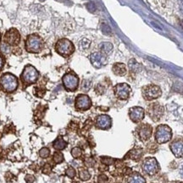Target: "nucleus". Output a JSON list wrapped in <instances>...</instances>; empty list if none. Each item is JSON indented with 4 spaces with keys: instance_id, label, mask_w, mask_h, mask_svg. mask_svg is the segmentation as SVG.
<instances>
[{
    "instance_id": "obj_34",
    "label": "nucleus",
    "mask_w": 183,
    "mask_h": 183,
    "mask_svg": "<svg viewBox=\"0 0 183 183\" xmlns=\"http://www.w3.org/2000/svg\"><path fill=\"white\" fill-rule=\"evenodd\" d=\"M42 171L43 174H46V175H49L52 171V166L50 164H44L42 168Z\"/></svg>"
},
{
    "instance_id": "obj_37",
    "label": "nucleus",
    "mask_w": 183,
    "mask_h": 183,
    "mask_svg": "<svg viewBox=\"0 0 183 183\" xmlns=\"http://www.w3.org/2000/svg\"><path fill=\"white\" fill-rule=\"evenodd\" d=\"M25 181L26 182H35V177L32 175H26L25 177Z\"/></svg>"
},
{
    "instance_id": "obj_30",
    "label": "nucleus",
    "mask_w": 183,
    "mask_h": 183,
    "mask_svg": "<svg viewBox=\"0 0 183 183\" xmlns=\"http://www.w3.org/2000/svg\"><path fill=\"white\" fill-rule=\"evenodd\" d=\"M49 154H50V150L48 149V148H42L39 151V156L41 158H43V159L48 158V156H49Z\"/></svg>"
},
{
    "instance_id": "obj_6",
    "label": "nucleus",
    "mask_w": 183,
    "mask_h": 183,
    "mask_svg": "<svg viewBox=\"0 0 183 183\" xmlns=\"http://www.w3.org/2000/svg\"><path fill=\"white\" fill-rule=\"evenodd\" d=\"M63 85L69 91H75L79 85V78L73 72H69L63 76Z\"/></svg>"
},
{
    "instance_id": "obj_13",
    "label": "nucleus",
    "mask_w": 183,
    "mask_h": 183,
    "mask_svg": "<svg viewBox=\"0 0 183 183\" xmlns=\"http://www.w3.org/2000/svg\"><path fill=\"white\" fill-rule=\"evenodd\" d=\"M89 58L92 65L96 68H100L106 65L107 58L105 55L102 52H93L90 55Z\"/></svg>"
},
{
    "instance_id": "obj_28",
    "label": "nucleus",
    "mask_w": 183,
    "mask_h": 183,
    "mask_svg": "<svg viewBox=\"0 0 183 183\" xmlns=\"http://www.w3.org/2000/svg\"><path fill=\"white\" fill-rule=\"evenodd\" d=\"M101 162L104 165H111V164H114L116 161H115V160L113 158L104 156V157H101Z\"/></svg>"
},
{
    "instance_id": "obj_29",
    "label": "nucleus",
    "mask_w": 183,
    "mask_h": 183,
    "mask_svg": "<svg viewBox=\"0 0 183 183\" xmlns=\"http://www.w3.org/2000/svg\"><path fill=\"white\" fill-rule=\"evenodd\" d=\"M101 30H102V32H103L104 35H107V36H109V35L112 34L111 28H110L107 24H105V23H103V24L101 25Z\"/></svg>"
},
{
    "instance_id": "obj_12",
    "label": "nucleus",
    "mask_w": 183,
    "mask_h": 183,
    "mask_svg": "<svg viewBox=\"0 0 183 183\" xmlns=\"http://www.w3.org/2000/svg\"><path fill=\"white\" fill-rule=\"evenodd\" d=\"M75 106L79 111H87L92 106V100L87 95H79L76 98Z\"/></svg>"
},
{
    "instance_id": "obj_16",
    "label": "nucleus",
    "mask_w": 183,
    "mask_h": 183,
    "mask_svg": "<svg viewBox=\"0 0 183 183\" xmlns=\"http://www.w3.org/2000/svg\"><path fill=\"white\" fill-rule=\"evenodd\" d=\"M112 124V120L110 118V116L108 115H100L97 117L96 119V126L97 127L103 129V130H106L109 129Z\"/></svg>"
},
{
    "instance_id": "obj_17",
    "label": "nucleus",
    "mask_w": 183,
    "mask_h": 183,
    "mask_svg": "<svg viewBox=\"0 0 183 183\" xmlns=\"http://www.w3.org/2000/svg\"><path fill=\"white\" fill-rule=\"evenodd\" d=\"M152 132H153V128L151 126L148 124H143L138 128V136L142 140L146 141L148 138H150Z\"/></svg>"
},
{
    "instance_id": "obj_9",
    "label": "nucleus",
    "mask_w": 183,
    "mask_h": 183,
    "mask_svg": "<svg viewBox=\"0 0 183 183\" xmlns=\"http://www.w3.org/2000/svg\"><path fill=\"white\" fill-rule=\"evenodd\" d=\"M143 170L149 175L158 173L159 170V163L154 158H147L143 163Z\"/></svg>"
},
{
    "instance_id": "obj_31",
    "label": "nucleus",
    "mask_w": 183,
    "mask_h": 183,
    "mask_svg": "<svg viewBox=\"0 0 183 183\" xmlns=\"http://www.w3.org/2000/svg\"><path fill=\"white\" fill-rule=\"evenodd\" d=\"M65 175H67L68 177H70V179H73L76 176V170L73 167L70 166V167H68L67 170L65 171Z\"/></svg>"
},
{
    "instance_id": "obj_18",
    "label": "nucleus",
    "mask_w": 183,
    "mask_h": 183,
    "mask_svg": "<svg viewBox=\"0 0 183 183\" xmlns=\"http://www.w3.org/2000/svg\"><path fill=\"white\" fill-rule=\"evenodd\" d=\"M112 70H113V73L118 76H124L126 74L125 65L124 63H115L113 67H112Z\"/></svg>"
},
{
    "instance_id": "obj_38",
    "label": "nucleus",
    "mask_w": 183,
    "mask_h": 183,
    "mask_svg": "<svg viewBox=\"0 0 183 183\" xmlns=\"http://www.w3.org/2000/svg\"><path fill=\"white\" fill-rule=\"evenodd\" d=\"M3 64H4V59L3 58V56L0 54V70L3 68Z\"/></svg>"
},
{
    "instance_id": "obj_41",
    "label": "nucleus",
    "mask_w": 183,
    "mask_h": 183,
    "mask_svg": "<svg viewBox=\"0 0 183 183\" xmlns=\"http://www.w3.org/2000/svg\"><path fill=\"white\" fill-rule=\"evenodd\" d=\"M39 1H41V2H44L45 0H39Z\"/></svg>"
},
{
    "instance_id": "obj_42",
    "label": "nucleus",
    "mask_w": 183,
    "mask_h": 183,
    "mask_svg": "<svg viewBox=\"0 0 183 183\" xmlns=\"http://www.w3.org/2000/svg\"><path fill=\"white\" fill-rule=\"evenodd\" d=\"M0 41H1V34H0Z\"/></svg>"
},
{
    "instance_id": "obj_3",
    "label": "nucleus",
    "mask_w": 183,
    "mask_h": 183,
    "mask_svg": "<svg viewBox=\"0 0 183 183\" xmlns=\"http://www.w3.org/2000/svg\"><path fill=\"white\" fill-rule=\"evenodd\" d=\"M55 50L59 55H61L65 58H67L74 52L75 47L70 40L63 38L58 40L57 41V43L55 45Z\"/></svg>"
},
{
    "instance_id": "obj_40",
    "label": "nucleus",
    "mask_w": 183,
    "mask_h": 183,
    "mask_svg": "<svg viewBox=\"0 0 183 183\" xmlns=\"http://www.w3.org/2000/svg\"><path fill=\"white\" fill-rule=\"evenodd\" d=\"M56 1H58V2H64L65 0H56Z\"/></svg>"
},
{
    "instance_id": "obj_14",
    "label": "nucleus",
    "mask_w": 183,
    "mask_h": 183,
    "mask_svg": "<svg viewBox=\"0 0 183 183\" xmlns=\"http://www.w3.org/2000/svg\"><path fill=\"white\" fill-rule=\"evenodd\" d=\"M174 155L177 158L183 157V138H177L170 144V146Z\"/></svg>"
},
{
    "instance_id": "obj_4",
    "label": "nucleus",
    "mask_w": 183,
    "mask_h": 183,
    "mask_svg": "<svg viewBox=\"0 0 183 183\" xmlns=\"http://www.w3.org/2000/svg\"><path fill=\"white\" fill-rule=\"evenodd\" d=\"M20 78L25 85H31L34 84L38 81L39 78V73L38 71L31 65H27L26 66L21 75Z\"/></svg>"
},
{
    "instance_id": "obj_11",
    "label": "nucleus",
    "mask_w": 183,
    "mask_h": 183,
    "mask_svg": "<svg viewBox=\"0 0 183 183\" xmlns=\"http://www.w3.org/2000/svg\"><path fill=\"white\" fill-rule=\"evenodd\" d=\"M115 95L116 96L120 99V100H126L130 96V93H131V87L129 86L127 84H118L116 85L115 88Z\"/></svg>"
},
{
    "instance_id": "obj_23",
    "label": "nucleus",
    "mask_w": 183,
    "mask_h": 183,
    "mask_svg": "<svg viewBox=\"0 0 183 183\" xmlns=\"http://www.w3.org/2000/svg\"><path fill=\"white\" fill-rule=\"evenodd\" d=\"M99 49H100L102 53L109 54L113 50V45L110 42H102L99 45Z\"/></svg>"
},
{
    "instance_id": "obj_7",
    "label": "nucleus",
    "mask_w": 183,
    "mask_h": 183,
    "mask_svg": "<svg viewBox=\"0 0 183 183\" xmlns=\"http://www.w3.org/2000/svg\"><path fill=\"white\" fill-rule=\"evenodd\" d=\"M148 114L153 121L157 122L164 115V107L159 103H152L148 106Z\"/></svg>"
},
{
    "instance_id": "obj_43",
    "label": "nucleus",
    "mask_w": 183,
    "mask_h": 183,
    "mask_svg": "<svg viewBox=\"0 0 183 183\" xmlns=\"http://www.w3.org/2000/svg\"><path fill=\"white\" fill-rule=\"evenodd\" d=\"M0 138H1V133H0Z\"/></svg>"
},
{
    "instance_id": "obj_19",
    "label": "nucleus",
    "mask_w": 183,
    "mask_h": 183,
    "mask_svg": "<svg viewBox=\"0 0 183 183\" xmlns=\"http://www.w3.org/2000/svg\"><path fill=\"white\" fill-rule=\"evenodd\" d=\"M143 154V150L142 149H134L132 150H131L128 154H126L125 157H129L130 159L133 160H139Z\"/></svg>"
},
{
    "instance_id": "obj_32",
    "label": "nucleus",
    "mask_w": 183,
    "mask_h": 183,
    "mask_svg": "<svg viewBox=\"0 0 183 183\" xmlns=\"http://www.w3.org/2000/svg\"><path fill=\"white\" fill-rule=\"evenodd\" d=\"M92 86V82L90 80H84L82 82V85H81V89L84 90V91H87L90 89V88Z\"/></svg>"
},
{
    "instance_id": "obj_15",
    "label": "nucleus",
    "mask_w": 183,
    "mask_h": 183,
    "mask_svg": "<svg viewBox=\"0 0 183 183\" xmlns=\"http://www.w3.org/2000/svg\"><path fill=\"white\" fill-rule=\"evenodd\" d=\"M144 110L142 107L139 106H134L132 107L129 111V116L132 122H139L144 118Z\"/></svg>"
},
{
    "instance_id": "obj_10",
    "label": "nucleus",
    "mask_w": 183,
    "mask_h": 183,
    "mask_svg": "<svg viewBox=\"0 0 183 183\" xmlns=\"http://www.w3.org/2000/svg\"><path fill=\"white\" fill-rule=\"evenodd\" d=\"M143 95L146 100H152L154 99H157L162 95V91L160 88L157 85H148L143 89Z\"/></svg>"
},
{
    "instance_id": "obj_27",
    "label": "nucleus",
    "mask_w": 183,
    "mask_h": 183,
    "mask_svg": "<svg viewBox=\"0 0 183 183\" xmlns=\"http://www.w3.org/2000/svg\"><path fill=\"white\" fill-rule=\"evenodd\" d=\"M82 154V150L81 149H80L79 147H75L71 149V155L75 158V159H77V158H80Z\"/></svg>"
},
{
    "instance_id": "obj_1",
    "label": "nucleus",
    "mask_w": 183,
    "mask_h": 183,
    "mask_svg": "<svg viewBox=\"0 0 183 183\" xmlns=\"http://www.w3.org/2000/svg\"><path fill=\"white\" fill-rule=\"evenodd\" d=\"M18 85L17 78L10 73H6L0 78V85L5 92H14L18 88Z\"/></svg>"
},
{
    "instance_id": "obj_5",
    "label": "nucleus",
    "mask_w": 183,
    "mask_h": 183,
    "mask_svg": "<svg viewBox=\"0 0 183 183\" xmlns=\"http://www.w3.org/2000/svg\"><path fill=\"white\" fill-rule=\"evenodd\" d=\"M172 132L171 128L167 125H159L155 133V140L158 144H165L171 139Z\"/></svg>"
},
{
    "instance_id": "obj_25",
    "label": "nucleus",
    "mask_w": 183,
    "mask_h": 183,
    "mask_svg": "<svg viewBox=\"0 0 183 183\" xmlns=\"http://www.w3.org/2000/svg\"><path fill=\"white\" fill-rule=\"evenodd\" d=\"M53 160L55 164H60L64 161V155L61 152H55L53 156Z\"/></svg>"
},
{
    "instance_id": "obj_36",
    "label": "nucleus",
    "mask_w": 183,
    "mask_h": 183,
    "mask_svg": "<svg viewBox=\"0 0 183 183\" xmlns=\"http://www.w3.org/2000/svg\"><path fill=\"white\" fill-rule=\"evenodd\" d=\"M108 181H109V178H108V176L105 175L104 174H101L97 177V182H107Z\"/></svg>"
},
{
    "instance_id": "obj_26",
    "label": "nucleus",
    "mask_w": 183,
    "mask_h": 183,
    "mask_svg": "<svg viewBox=\"0 0 183 183\" xmlns=\"http://www.w3.org/2000/svg\"><path fill=\"white\" fill-rule=\"evenodd\" d=\"M90 45H91V41H90V40H88L87 38L81 39V41H80V43H79L80 47H81V49H82V50H87V49H88L89 47H90Z\"/></svg>"
},
{
    "instance_id": "obj_35",
    "label": "nucleus",
    "mask_w": 183,
    "mask_h": 183,
    "mask_svg": "<svg viewBox=\"0 0 183 183\" xmlns=\"http://www.w3.org/2000/svg\"><path fill=\"white\" fill-rule=\"evenodd\" d=\"M86 6H87V10H88L89 12H91V13H93V12L96 11V5H95V3H94L93 2H89V3H87Z\"/></svg>"
},
{
    "instance_id": "obj_33",
    "label": "nucleus",
    "mask_w": 183,
    "mask_h": 183,
    "mask_svg": "<svg viewBox=\"0 0 183 183\" xmlns=\"http://www.w3.org/2000/svg\"><path fill=\"white\" fill-rule=\"evenodd\" d=\"M84 164L87 167H93L94 164H96V161L93 158H87L85 160H84Z\"/></svg>"
},
{
    "instance_id": "obj_2",
    "label": "nucleus",
    "mask_w": 183,
    "mask_h": 183,
    "mask_svg": "<svg viewBox=\"0 0 183 183\" xmlns=\"http://www.w3.org/2000/svg\"><path fill=\"white\" fill-rule=\"evenodd\" d=\"M26 50L31 53H38L43 47V41L37 34L29 35L25 44Z\"/></svg>"
},
{
    "instance_id": "obj_39",
    "label": "nucleus",
    "mask_w": 183,
    "mask_h": 183,
    "mask_svg": "<svg viewBox=\"0 0 183 183\" xmlns=\"http://www.w3.org/2000/svg\"><path fill=\"white\" fill-rule=\"evenodd\" d=\"M180 173H181L182 176L183 177V164H182V168H181V170H180Z\"/></svg>"
},
{
    "instance_id": "obj_8",
    "label": "nucleus",
    "mask_w": 183,
    "mask_h": 183,
    "mask_svg": "<svg viewBox=\"0 0 183 183\" xmlns=\"http://www.w3.org/2000/svg\"><path fill=\"white\" fill-rule=\"evenodd\" d=\"M4 42L9 46H17L20 41V35L15 28H11L6 31L4 37Z\"/></svg>"
},
{
    "instance_id": "obj_20",
    "label": "nucleus",
    "mask_w": 183,
    "mask_h": 183,
    "mask_svg": "<svg viewBox=\"0 0 183 183\" xmlns=\"http://www.w3.org/2000/svg\"><path fill=\"white\" fill-rule=\"evenodd\" d=\"M67 146V142L64 140L62 137H58L53 143V147L56 150H63Z\"/></svg>"
},
{
    "instance_id": "obj_22",
    "label": "nucleus",
    "mask_w": 183,
    "mask_h": 183,
    "mask_svg": "<svg viewBox=\"0 0 183 183\" xmlns=\"http://www.w3.org/2000/svg\"><path fill=\"white\" fill-rule=\"evenodd\" d=\"M128 67L130 68V70H131L132 72H133V73H139V72H141L142 69H143L142 65H141L139 63H137L135 59H131V60L129 61V63H128Z\"/></svg>"
},
{
    "instance_id": "obj_21",
    "label": "nucleus",
    "mask_w": 183,
    "mask_h": 183,
    "mask_svg": "<svg viewBox=\"0 0 183 183\" xmlns=\"http://www.w3.org/2000/svg\"><path fill=\"white\" fill-rule=\"evenodd\" d=\"M128 182H134V183H143L146 182V180L144 179L143 176H142L141 175L137 172L130 174V176L128 178Z\"/></svg>"
},
{
    "instance_id": "obj_24",
    "label": "nucleus",
    "mask_w": 183,
    "mask_h": 183,
    "mask_svg": "<svg viewBox=\"0 0 183 183\" xmlns=\"http://www.w3.org/2000/svg\"><path fill=\"white\" fill-rule=\"evenodd\" d=\"M79 177H80V179L81 181L86 182V181H88L91 178V174L89 173V171H87V169L81 168L79 170Z\"/></svg>"
}]
</instances>
